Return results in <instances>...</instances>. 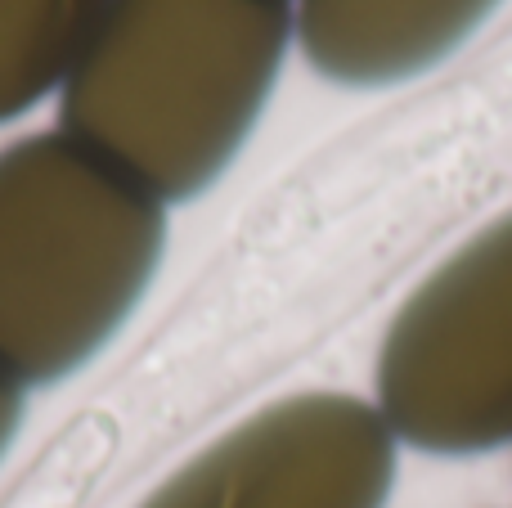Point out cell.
Returning a JSON list of instances; mask_svg holds the SVG:
<instances>
[{
    "instance_id": "8992f818",
    "label": "cell",
    "mask_w": 512,
    "mask_h": 508,
    "mask_svg": "<svg viewBox=\"0 0 512 508\" xmlns=\"http://www.w3.org/2000/svg\"><path fill=\"white\" fill-rule=\"evenodd\" d=\"M108 0H0V122L63 86Z\"/></svg>"
},
{
    "instance_id": "52a82bcc",
    "label": "cell",
    "mask_w": 512,
    "mask_h": 508,
    "mask_svg": "<svg viewBox=\"0 0 512 508\" xmlns=\"http://www.w3.org/2000/svg\"><path fill=\"white\" fill-rule=\"evenodd\" d=\"M18 423H23V387H18L9 374H0V455L9 450Z\"/></svg>"
},
{
    "instance_id": "5b68a950",
    "label": "cell",
    "mask_w": 512,
    "mask_h": 508,
    "mask_svg": "<svg viewBox=\"0 0 512 508\" xmlns=\"http://www.w3.org/2000/svg\"><path fill=\"white\" fill-rule=\"evenodd\" d=\"M499 0H297L310 68L342 86H391L459 50Z\"/></svg>"
},
{
    "instance_id": "277c9868",
    "label": "cell",
    "mask_w": 512,
    "mask_h": 508,
    "mask_svg": "<svg viewBox=\"0 0 512 508\" xmlns=\"http://www.w3.org/2000/svg\"><path fill=\"white\" fill-rule=\"evenodd\" d=\"M391 482L396 432L378 405L306 392L212 441L140 508H382Z\"/></svg>"
},
{
    "instance_id": "6da1fadb",
    "label": "cell",
    "mask_w": 512,
    "mask_h": 508,
    "mask_svg": "<svg viewBox=\"0 0 512 508\" xmlns=\"http://www.w3.org/2000/svg\"><path fill=\"white\" fill-rule=\"evenodd\" d=\"M292 36L288 0H108L63 81V135L185 203L221 180Z\"/></svg>"
},
{
    "instance_id": "7a4b0ae2",
    "label": "cell",
    "mask_w": 512,
    "mask_h": 508,
    "mask_svg": "<svg viewBox=\"0 0 512 508\" xmlns=\"http://www.w3.org/2000/svg\"><path fill=\"white\" fill-rule=\"evenodd\" d=\"M162 207L63 131L0 153V374L50 387L131 320L167 243Z\"/></svg>"
},
{
    "instance_id": "3957f363",
    "label": "cell",
    "mask_w": 512,
    "mask_h": 508,
    "mask_svg": "<svg viewBox=\"0 0 512 508\" xmlns=\"http://www.w3.org/2000/svg\"><path fill=\"white\" fill-rule=\"evenodd\" d=\"M378 414L427 455L512 446V212L472 234L396 311Z\"/></svg>"
}]
</instances>
